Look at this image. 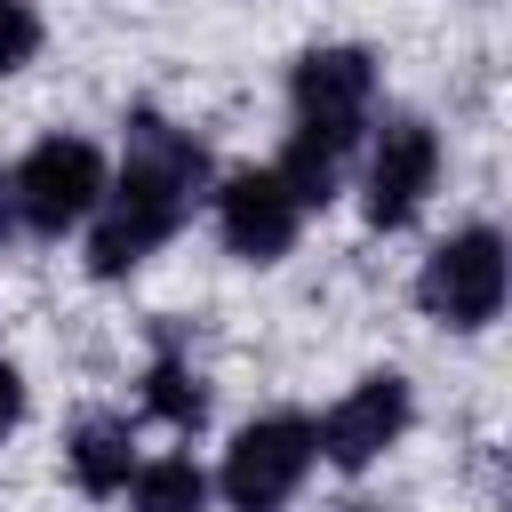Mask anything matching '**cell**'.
I'll return each mask as SVG.
<instances>
[{
    "label": "cell",
    "mask_w": 512,
    "mask_h": 512,
    "mask_svg": "<svg viewBox=\"0 0 512 512\" xmlns=\"http://www.w3.org/2000/svg\"><path fill=\"white\" fill-rule=\"evenodd\" d=\"M208 192V152L192 144V128L160 120L152 104L128 112V152H120V176L104 184L96 216L80 224L88 232V272L96 280H128L144 256H160L184 216L200 208Z\"/></svg>",
    "instance_id": "6da1fadb"
},
{
    "label": "cell",
    "mask_w": 512,
    "mask_h": 512,
    "mask_svg": "<svg viewBox=\"0 0 512 512\" xmlns=\"http://www.w3.org/2000/svg\"><path fill=\"white\" fill-rule=\"evenodd\" d=\"M288 112H296V136H288V152L272 168L288 176V192L304 208H328L344 192V160L376 128V56L352 48V40L304 48L296 72H288Z\"/></svg>",
    "instance_id": "7a4b0ae2"
},
{
    "label": "cell",
    "mask_w": 512,
    "mask_h": 512,
    "mask_svg": "<svg viewBox=\"0 0 512 512\" xmlns=\"http://www.w3.org/2000/svg\"><path fill=\"white\" fill-rule=\"evenodd\" d=\"M504 296H512V248H504L496 224H456V232L432 240V256L416 264V304H424V320H440V328H456V336L488 328V320L504 312Z\"/></svg>",
    "instance_id": "3957f363"
},
{
    "label": "cell",
    "mask_w": 512,
    "mask_h": 512,
    "mask_svg": "<svg viewBox=\"0 0 512 512\" xmlns=\"http://www.w3.org/2000/svg\"><path fill=\"white\" fill-rule=\"evenodd\" d=\"M320 448H312V416L296 408H264L248 416L232 440H224V464H216V496L232 512H280L304 480H312Z\"/></svg>",
    "instance_id": "277c9868"
},
{
    "label": "cell",
    "mask_w": 512,
    "mask_h": 512,
    "mask_svg": "<svg viewBox=\"0 0 512 512\" xmlns=\"http://www.w3.org/2000/svg\"><path fill=\"white\" fill-rule=\"evenodd\" d=\"M8 184H16V224L40 232V240H64V232H80V224L96 216L112 168H104V152H96L88 136H40V144L8 168Z\"/></svg>",
    "instance_id": "5b68a950"
},
{
    "label": "cell",
    "mask_w": 512,
    "mask_h": 512,
    "mask_svg": "<svg viewBox=\"0 0 512 512\" xmlns=\"http://www.w3.org/2000/svg\"><path fill=\"white\" fill-rule=\"evenodd\" d=\"M432 192H440V128L424 112L376 120L368 160H360V208H368V224L376 232H408Z\"/></svg>",
    "instance_id": "8992f818"
},
{
    "label": "cell",
    "mask_w": 512,
    "mask_h": 512,
    "mask_svg": "<svg viewBox=\"0 0 512 512\" xmlns=\"http://www.w3.org/2000/svg\"><path fill=\"white\" fill-rule=\"evenodd\" d=\"M408 424H416L408 376H400V368H376V376H360V384L312 424V448H320V464H336V472H368L376 456H392V448L408 440Z\"/></svg>",
    "instance_id": "52a82bcc"
},
{
    "label": "cell",
    "mask_w": 512,
    "mask_h": 512,
    "mask_svg": "<svg viewBox=\"0 0 512 512\" xmlns=\"http://www.w3.org/2000/svg\"><path fill=\"white\" fill-rule=\"evenodd\" d=\"M208 200H216V240H224L240 264H280V256L296 248L304 216H312L272 160H264V168H232Z\"/></svg>",
    "instance_id": "ba28073f"
},
{
    "label": "cell",
    "mask_w": 512,
    "mask_h": 512,
    "mask_svg": "<svg viewBox=\"0 0 512 512\" xmlns=\"http://www.w3.org/2000/svg\"><path fill=\"white\" fill-rule=\"evenodd\" d=\"M64 472H72L80 496H120L128 472H136V432H128V416L88 408V416L64 432Z\"/></svg>",
    "instance_id": "9c48e42d"
},
{
    "label": "cell",
    "mask_w": 512,
    "mask_h": 512,
    "mask_svg": "<svg viewBox=\"0 0 512 512\" xmlns=\"http://www.w3.org/2000/svg\"><path fill=\"white\" fill-rule=\"evenodd\" d=\"M120 496L128 512H208V472L192 456H136Z\"/></svg>",
    "instance_id": "30bf717a"
},
{
    "label": "cell",
    "mask_w": 512,
    "mask_h": 512,
    "mask_svg": "<svg viewBox=\"0 0 512 512\" xmlns=\"http://www.w3.org/2000/svg\"><path fill=\"white\" fill-rule=\"evenodd\" d=\"M144 416H160V424H176V432H200V424H208V376H200L176 344L144 368Z\"/></svg>",
    "instance_id": "8fae6325"
},
{
    "label": "cell",
    "mask_w": 512,
    "mask_h": 512,
    "mask_svg": "<svg viewBox=\"0 0 512 512\" xmlns=\"http://www.w3.org/2000/svg\"><path fill=\"white\" fill-rule=\"evenodd\" d=\"M40 40H48L40 8H32V0H0V80H16V72L40 56Z\"/></svg>",
    "instance_id": "7c38bea8"
},
{
    "label": "cell",
    "mask_w": 512,
    "mask_h": 512,
    "mask_svg": "<svg viewBox=\"0 0 512 512\" xmlns=\"http://www.w3.org/2000/svg\"><path fill=\"white\" fill-rule=\"evenodd\" d=\"M24 424V368L16 360H0V440Z\"/></svg>",
    "instance_id": "4fadbf2b"
},
{
    "label": "cell",
    "mask_w": 512,
    "mask_h": 512,
    "mask_svg": "<svg viewBox=\"0 0 512 512\" xmlns=\"http://www.w3.org/2000/svg\"><path fill=\"white\" fill-rule=\"evenodd\" d=\"M16 232H24V224H16V184H8V168H0V248H8Z\"/></svg>",
    "instance_id": "5bb4252c"
},
{
    "label": "cell",
    "mask_w": 512,
    "mask_h": 512,
    "mask_svg": "<svg viewBox=\"0 0 512 512\" xmlns=\"http://www.w3.org/2000/svg\"><path fill=\"white\" fill-rule=\"evenodd\" d=\"M344 512H376V504H344Z\"/></svg>",
    "instance_id": "9a60e30c"
}]
</instances>
